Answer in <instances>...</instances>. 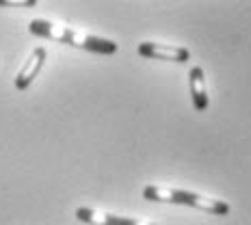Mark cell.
<instances>
[{
	"instance_id": "6da1fadb",
	"label": "cell",
	"mask_w": 251,
	"mask_h": 225,
	"mask_svg": "<svg viewBox=\"0 0 251 225\" xmlns=\"http://www.w3.org/2000/svg\"><path fill=\"white\" fill-rule=\"evenodd\" d=\"M28 30L33 35H37V37L70 44V46H76V48L98 52V54H115V52H117V44H115V41L93 37V35H87V33H78V30H72V28H67V26L50 24V22H46V20H33V22L28 24Z\"/></svg>"
},
{
	"instance_id": "7a4b0ae2",
	"label": "cell",
	"mask_w": 251,
	"mask_h": 225,
	"mask_svg": "<svg viewBox=\"0 0 251 225\" xmlns=\"http://www.w3.org/2000/svg\"><path fill=\"white\" fill-rule=\"evenodd\" d=\"M143 197L150 201H169V203H186V206L200 208L203 212L219 214V217H226L229 212V203L221 200H208L201 197L197 193L191 191H180V188H160V186H148L143 191Z\"/></svg>"
},
{
	"instance_id": "3957f363",
	"label": "cell",
	"mask_w": 251,
	"mask_h": 225,
	"mask_svg": "<svg viewBox=\"0 0 251 225\" xmlns=\"http://www.w3.org/2000/svg\"><path fill=\"white\" fill-rule=\"evenodd\" d=\"M139 54L145 59H158V61H176V63H186L191 52L180 46H165V44H139Z\"/></svg>"
},
{
	"instance_id": "277c9868",
	"label": "cell",
	"mask_w": 251,
	"mask_h": 225,
	"mask_svg": "<svg viewBox=\"0 0 251 225\" xmlns=\"http://www.w3.org/2000/svg\"><path fill=\"white\" fill-rule=\"evenodd\" d=\"M46 56H48V52H46L44 46H39V48H35L33 52H30L28 61L24 63V67L20 70V74L15 76V89H20V91L28 89V85L35 80V78H37L39 70L44 67Z\"/></svg>"
},
{
	"instance_id": "5b68a950",
	"label": "cell",
	"mask_w": 251,
	"mask_h": 225,
	"mask_svg": "<svg viewBox=\"0 0 251 225\" xmlns=\"http://www.w3.org/2000/svg\"><path fill=\"white\" fill-rule=\"evenodd\" d=\"M76 219L85 223H93V225H156L150 221H139V219H126V217H115V214L96 212L91 208H78Z\"/></svg>"
},
{
	"instance_id": "8992f818",
	"label": "cell",
	"mask_w": 251,
	"mask_h": 225,
	"mask_svg": "<svg viewBox=\"0 0 251 225\" xmlns=\"http://www.w3.org/2000/svg\"><path fill=\"white\" fill-rule=\"evenodd\" d=\"M188 87H191V96L195 111H206L208 108V91H206V82H203V70L201 67H193L188 72Z\"/></svg>"
},
{
	"instance_id": "52a82bcc",
	"label": "cell",
	"mask_w": 251,
	"mask_h": 225,
	"mask_svg": "<svg viewBox=\"0 0 251 225\" xmlns=\"http://www.w3.org/2000/svg\"><path fill=\"white\" fill-rule=\"evenodd\" d=\"M37 0H0V7H35Z\"/></svg>"
}]
</instances>
